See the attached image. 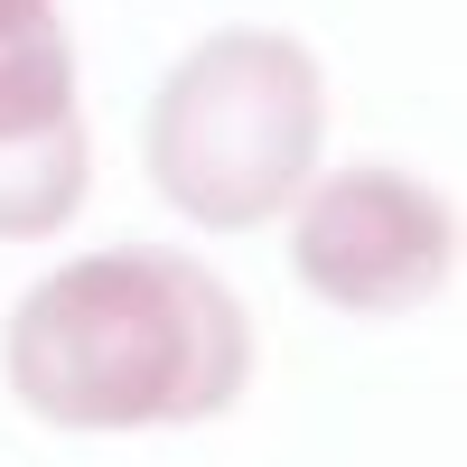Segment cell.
Masks as SVG:
<instances>
[{"label":"cell","mask_w":467,"mask_h":467,"mask_svg":"<svg viewBox=\"0 0 467 467\" xmlns=\"http://www.w3.org/2000/svg\"><path fill=\"white\" fill-rule=\"evenodd\" d=\"M19 393L57 420H160V411H206L244 374V327L206 271L169 253H122L85 262L10 337Z\"/></svg>","instance_id":"1"},{"label":"cell","mask_w":467,"mask_h":467,"mask_svg":"<svg viewBox=\"0 0 467 467\" xmlns=\"http://www.w3.org/2000/svg\"><path fill=\"white\" fill-rule=\"evenodd\" d=\"M308 131H318V94H308V66L271 37H224L169 85L160 122V187L187 197L215 224H244L253 206H271L308 160Z\"/></svg>","instance_id":"2"},{"label":"cell","mask_w":467,"mask_h":467,"mask_svg":"<svg viewBox=\"0 0 467 467\" xmlns=\"http://www.w3.org/2000/svg\"><path fill=\"white\" fill-rule=\"evenodd\" d=\"M411 244H440L431 234V206H411L402 187H383V178H356V187H337V197L308 215V281H327V290H356L374 299V253H383V281H411Z\"/></svg>","instance_id":"3"}]
</instances>
